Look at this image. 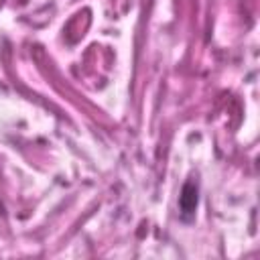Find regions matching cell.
Returning a JSON list of instances; mask_svg holds the SVG:
<instances>
[{"instance_id":"obj_1","label":"cell","mask_w":260,"mask_h":260,"mask_svg":"<svg viewBox=\"0 0 260 260\" xmlns=\"http://www.w3.org/2000/svg\"><path fill=\"white\" fill-rule=\"evenodd\" d=\"M199 203V187L195 179H189L183 185V191L179 195V207H181V217L183 221H191L195 217V209Z\"/></svg>"}]
</instances>
